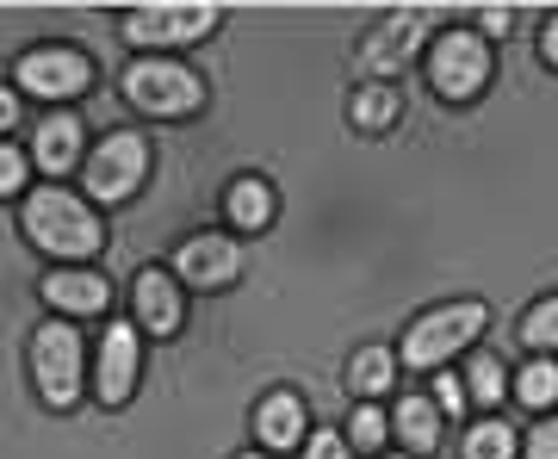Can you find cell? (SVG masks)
Returning a JSON list of instances; mask_svg holds the SVG:
<instances>
[{"label":"cell","instance_id":"9c48e42d","mask_svg":"<svg viewBox=\"0 0 558 459\" xmlns=\"http://www.w3.org/2000/svg\"><path fill=\"white\" fill-rule=\"evenodd\" d=\"M435 20H440L435 7H398L379 32H366V44H360V69H366V75H379V81L403 75L410 57H416V44L435 32Z\"/></svg>","mask_w":558,"mask_h":459},{"label":"cell","instance_id":"f546056e","mask_svg":"<svg viewBox=\"0 0 558 459\" xmlns=\"http://www.w3.org/2000/svg\"><path fill=\"white\" fill-rule=\"evenodd\" d=\"M13 124H20V94L0 87V131H13Z\"/></svg>","mask_w":558,"mask_h":459},{"label":"cell","instance_id":"4dcf8cb0","mask_svg":"<svg viewBox=\"0 0 558 459\" xmlns=\"http://www.w3.org/2000/svg\"><path fill=\"white\" fill-rule=\"evenodd\" d=\"M236 459H274V454H236Z\"/></svg>","mask_w":558,"mask_h":459},{"label":"cell","instance_id":"30bf717a","mask_svg":"<svg viewBox=\"0 0 558 459\" xmlns=\"http://www.w3.org/2000/svg\"><path fill=\"white\" fill-rule=\"evenodd\" d=\"M174 280L193 286V292H223V286L242 280V242L223 237V230H199L174 249Z\"/></svg>","mask_w":558,"mask_h":459},{"label":"cell","instance_id":"52a82bcc","mask_svg":"<svg viewBox=\"0 0 558 459\" xmlns=\"http://www.w3.org/2000/svg\"><path fill=\"white\" fill-rule=\"evenodd\" d=\"M149 174V137L143 131H112L106 143H94V156L81 161V186L94 193L100 205L131 200Z\"/></svg>","mask_w":558,"mask_h":459},{"label":"cell","instance_id":"d4e9b609","mask_svg":"<svg viewBox=\"0 0 558 459\" xmlns=\"http://www.w3.org/2000/svg\"><path fill=\"white\" fill-rule=\"evenodd\" d=\"M465 403H472L465 379H459V373H435V410L440 416H465Z\"/></svg>","mask_w":558,"mask_h":459},{"label":"cell","instance_id":"7402d4cb","mask_svg":"<svg viewBox=\"0 0 558 459\" xmlns=\"http://www.w3.org/2000/svg\"><path fill=\"white\" fill-rule=\"evenodd\" d=\"M465 391H472V403L497 410V403L509 398V373H502V360L497 354H472V366H465Z\"/></svg>","mask_w":558,"mask_h":459},{"label":"cell","instance_id":"6da1fadb","mask_svg":"<svg viewBox=\"0 0 558 459\" xmlns=\"http://www.w3.org/2000/svg\"><path fill=\"white\" fill-rule=\"evenodd\" d=\"M25 237L32 249H44L50 261L75 267V261H94L106 249V230L94 218V205L81 193H62V186H38L25 193Z\"/></svg>","mask_w":558,"mask_h":459},{"label":"cell","instance_id":"277c9868","mask_svg":"<svg viewBox=\"0 0 558 459\" xmlns=\"http://www.w3.org/2000/svg\"><path fill=\"white\" fill-rule=\"evenodd\" d=\"M124 100L149 119H193L205 106V81L174 57H137L124 69Z\"/></svg>","mask_w":558,"mask_h":459},{"label":"cell","instance_id":"3957f363","mask_svg":"<svg viewBox=\"0 0 558 459\" xmlns=\"http://www.w3.org/2000/svg\"><path fill=\"white\" fill-rule=\"evenodd\" d=\"M490 69H497V57H490V38L484 32H472V25H447L440 38H428V87H435L440 100H478L484 87H490Z\"/></svg>","mask_w":558,"mask_h":459},{"label":"cell","instance_id":"7c38bea8","mask_svg":"<svg viewBox=\"0 0 558 459\" xmlns=\"http://www.w3.org/2000/svg\"><path fill=\"white\" fill-rule=\"evenodd\" d=\"M131 304H137V329L143 336H180V323H186V299H180V280L174 274H161V267H143L137 280H131Z\"/></svg>","mask_w":558,"mask_h":459},{"label":"cell","instance_id":"f1b7e54d","mask_svg":"<svg viewBox=\"0 0 558 459\" xmlns=\"http://www.w3.org/2000/svg\"><path fill=\"white\" fill-rule=\"evenodd\" d=\"M539 62H546V69H558V13L546 20V32H539Z\"/></svg>","mask_w":558,"mask_h":459},{"label":"cell","instance_id":"d6986e66","mask_svg":"<svg viewBox=\"0 0 558 459\" xmlns=\"http://www.w3.org/2000/svg\"><path fill=\"white\" fill-rule=\"evenodd\" d=\"M459 454H465V459H521V435L502 416H484V422H472V428H465Z\"/></svg>","mask_w":558,"mask_h":459},{"label":"cell","instance_id":"8992f818","mask_svg":"<svg viewBox=\"0 0 558 459\" xmlns=\"http://www.w3.org/2000/svg\"><path fill=\"white\" fill-rule=\"evenodd\" d=\"M223 25V7L211 0H161V7H131L124 13V44L137 50H174V44H199Z\"/></svg>","mask_w":558,"mask_h":459},{"label":"cell","instance_id":"83f0119b","mask_svg":"<svg viewBox=\"0 0 558 459\" xmlns=\"http://www.w3.org/2000/svg\"><path fill=\"white\" fill-rule=\"evenodd\" d=\"M304 459H354V447L336 428H317V435H304Z\"/></svg>","mask_w":558,"mask_h":459},{"label":"cell","instance_id":"44dd1931","mask_svg":"<svg viewBox=\"0 0 558 459\" xmlns=\"http://www.w3.org/2000/svg\"><path fill=\"white\" fill-rule=\"evenodd\" d=\"M348 119H354L360 131H391V124H398V94H391L385 81H373V87H360L354 100H348Z\"/></svg>","mask_w":558,"mask_h":459},{"label":"cell","instance_id":"5b68a950","mask_svg":"<svg viewBox=\"0 0 558 459\" xmlns=\"http://www.w3.org/2000/svg\"><path fill=\"white\" fill-rule=\"evenodd\" d=\"M32 379H38V398L50 410H75L81 385H87V354H81V336L69 317H50L32 336Z\"/></svg>","mask_w":558,"mask_h":459},{"label":"cell","instance_id":"4316f807","mask_svg":"<svg viewBox=\"0 0 558 459\" xmlns=\"http://www.w3.org/2000/svg\"><path fill=\"white\" fill-rule=\"evenodd\" d=\"M521 459H558V416H539L534 435H521Z\"/></svg>","mask_w":558,"mask_h":459},{"label":"cell","instance_id":"cb8c5ba5","mask_svg":"<svg viewBox=\"0 0 558 459\" xmlns=\"http://www.w3.org/2000/svg\"><path fill=\"white\" fill-rule=\"evenodd\" d=\"M521 341H527L534 354H553V348H558V292H553V299H539L534 311L521 317Z\"/></svg>","mask_w":558,"mask_h":459},{"label":"cell","instance_id":"ac0fdd59","mask_svg":"<svg viewBox=\"0 0 558 459\" xmlns=\"http://www.w3.org/2000/svg\"><path fill=\"white\" fill-rule=\"evenodd\" d=\"M391 379H398V354L391 348H360L348 360V385L360 391V403H373L379 391H391Z\"/></svg>","mask_w":558,"mask_h":459},{"label":"cell","instance_id":"4fadbf2b","mask_svg":"<svg viewBox=\"0 0 558 459\" xmlns=\"http://www.w3.org/2000/svg\"><path fill=\"white\" fill-rule=\"evenodd\" d=\"M38 292L57 317H100L106 304H112V286L100 274H87V267H50Z\"/></svg>","mask_w":558,"mask_h":459},{"label":"cell","instance_id":"9a60e30c","mask_svg":"<svg viewBox=\"0 0 558 459\" xmlns=\"http://www.w3.org/2000/svg\"><path fill=\"white\" fill-rule=\"evenodd\" d=\"M255 440L267 454L304 447V398L299 391H267V398L255 403Z\"/></svg>","mask_w":558,"mask_h":459},{"label":"cell","instance_id":"2e32d148","mask_svg":"<svg viewBox=\"0 0 558 459\" xmlns=\"http://www.w3.org/2000/svg\"><path fill=\"white\" fill-rule=\"evenodd\" d=\"M391 435L410 447V459H428L440 447V410L435 398H422V391H403L398 410H391Z\"/></svg>","mask_w":558,"mask_h":459},{"label":"cell","instance_id":"8fae6325","mask_svg":"<svg viewBox=\"0 0 558 459\" xmlns=\"http://www.w3.org/2000/svg\"><path fill=\"white\" fill-rule=\"evenodd\" d=\"M137 373H143V329L137 323H124V317H112L106 323V336H100V360H94V398H100L106 410L131 403Z\"/></svg>","mask_w":558,"mask_h":459},{"label":"cell","instance_id":"ffe728a7","mask_svg":"<svg viewBox=\"0 0 558 459\" xmlns=\"http://www.w3.org/2000/svg\"><path fill=\"white\" fill-rule=\"evenodd\" d=\"M515 403H527V410H553L558 403V360H546V354H534L527 366L515 373Z\"/></svg>","mask_w":558,"mask_h":459},{"label":"cell","instance_id":"484cf974","mask_svg":"<svg viewBox=\"0 0 558 459\" xmlns=\"http://www.w3.org/2000/svg\"><path fill=\"white\" fill-rule=\"evenodd\" d=\"M25 168H32V156L13 149V143H0V200H13V193L25 186Z\"/></svg>","mask_w":558,"mask_h":459},{"label":"cell","instance_id":"e0dca14e","mask_svg":"<svg viewBox=\"0 0 558 459\" xmlns=\"http://www.w3.org/2000/svg\"><path fill=\"white\" fill-rule=\"evenodd\" d=\"M223 212H230V224L236 230H267L274 224V212H279V200H274V180H260V174H236L230 180V193H223Z\"/></svg>","mask_w":558,"mask_h":459},{"label":"cell","instance_id":"7a4b0ae2","mask_svg":"<svg viewBox=\"0 0 558 459\" xmlns=\"http://www.w3.org/2000/svg\"><path fill=\"white\" fill-rule=\"evenodd\" d=\"M484 329H490V304L484 299L435 304V311H422V317L403 329L398 360L410 366V373H447V360H453L459 348H472Z\"/></svg>","mask_w":558,"mask_h":459},{"label":"cell","instance_id":"603a6c76","mask_svg":"<svg viewBox=\"0 0 558 459\" xmlns=\"http://www.w3.org/2000/svg\"><path fill=\"white\" fill-rule=\"evenodd\" d=\"M348 447H360V454H379L385 440H391V416H385L379 403H354V416H348Z\"/></svg>","mask_w":558,"mask_h":459},{"label":"cell","instance_id":"1f68e13d","mask_svg":"<svg viewBox=\"0 0 558 459\" xmlns=\"http://www.w3.org/2000/svg\"><path fill=\"white\" fill-rule=\"evenodd\" d=\"M379 459H410V454H379Z\"/></svg>","mask_w":558,"mask_h":459},{"label":"cell","instance_id":"5bb4252c","mask_svg":"<svg viewBox=\"0 0 558 459\" xmlns=\"http://www.w3.org/2000/svg\"><path fill=\"white\" fill-rule=\"evenodd\" d=\"M81 143H87V137H81V119H75V112H44L38 131H32V161H38L44 174L62 186V174L81 161Z\"/></svg>","mask_w":558,"mask_h":459},{"label":"cell","instance_id":"ba28073f","mask_svg":"<svg viewBox=\"0 0 558 459\" xmlns=\"http://www.w3.org/2000/svg\"><path fill=\"white\" fill-rule=\"evenodd\" d=\"M13 81H20V94H38V100H50V106H69V100H81V94L94 87V62L81 57L75 44H44V50H25L20 57Z\"/></svg>","mask_w":558,"mask_h":459}]
</instances>
